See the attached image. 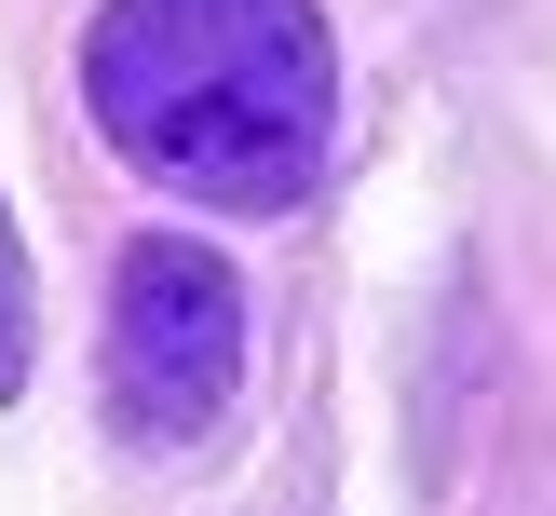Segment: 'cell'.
<instances>
[{
  "label": "cell",
  "mask_w": 556,
  "mask_h": 516,
  "mask_svg": "<svg viewBox=\"0 0 556 516\" xmlns=\"http://www.w3.org/2000/svg\"><path fill=\"white\" fill-rule=\"evenodd\" d=\"M27 353H41V286H27V244H14V204H0V407L27 394Z\"/></svg>",
  "instance_id": "3957f363"
},
{
  "label": "cell",
  "mask_w": 556,
  "mask_h": 516,
  "mask_svg": "<svg viewBox=\"0 0 556 516\" xmlns=\"http://www.w3.org/2000/svg\"><path fill=\"white\" fill-rule=\"evenodd\" d=\"M244 394V272L190 231H136L109 272V421L123 449H204Z\"/></svg>",
  "instance_id": "7a4b0ae2"
},
{
  "label": "cell",
  "mask_w": 556,
  "mask_h": 516,
  "mask_svg": "<svg viewBox=\"0 0 556 516\" xmlns=\"http://www.w3.org/2000/svg\"><path fill=\"white\" fill-rule=\"evenodd\" d=\"M81 123L177 204L286 217L340 150V41L313 0H109L81 27Z\"/></svg>",
  "instance_id": "6da1fadb"
}]
</instances>
